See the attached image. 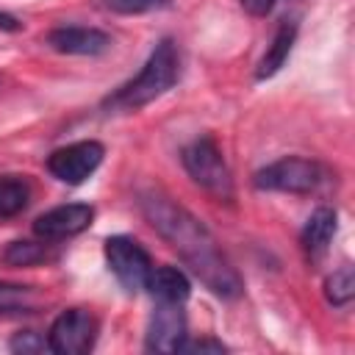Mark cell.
<instances>
[{
	"mask_svg": "<svg viewBox=\"0 0 355 355\" xmlns=\"http://www.w3.org/2000/svg\"><path fill=\"white\" fill-rule=\"evenodd\" d=\"M31 202V186L25 178L6 175L0 178V219H11L22 214Z\"/></svg>",
	"mask_w": 355,
	"mask_h": 355,
	"instance_id": "obj_14",
	"label": "cell"
},
{
	"mask_svg": "<svg viewBox=\"0 0 355 355\" xmlns=\"http://www.w3.org/2000/svg\"><path fill=\"white\" fill-rule=\"evenodd\" d=\"M103 155H105V147L94 139L72 141L47 155V172L67 186H80L103 164Z\"/></svg>",
	"mask_w": 355,
	"mask_h": 355,
	"instance_id": "obj_6",
	"label": "cell"
},
{
	"mask_svg": "<svg viewBox=\"0 0 355 355\" xmlns=\"http://www.w3.org/2000/svg\"><path fill=\"white\" fill-rule=\"evenodd\" d=\"M239 3H241V8H244L247 14H252V17H266V14L275 8L277 0H239Z\"/></svg>",
	"mask_w": 355,
	"mask_h": 355,
	"instance_id": "obj_21",
	"label": "cell"
},
{
	"mask_svg": "<svg viewBox=\"0 0 355 355\" xmlns=\"http://www.w3.org/2000/svg\"><path fill=\"white\" fill-rule=\"evenodd\" d=\"M186 341V313L180 302H158L147 324V349L153 352H180Z\"/></svg>",
	"mask_w": 355,
	"mask_h": 355,
	"instance_id": "obj_9",
	"label": "cell"
},
{
	"mask_svg": "<svg viewBox=\"0 0 355 355\" xmlns=\"http://www.w3.org/2000/svg\"><path fill=\"white\" fill-rule=\"evenodd\" d=\"M139 208L153 230L180 255V261L200 277V283L222 300H236L244 291L239 272L219 250L214 233L183 205L172 202L161 191H141Z\"/></svg>",
	"mask_w": 355,
	"mask_h": 355,
	"instance_id": "obj_1",
	"label": "cell"
},
{
	"mask_svg": "<svg viewBox=\"0 0 355 355\" xmlns=\"http://www.w3.org/2000/svg\"><path fill=\"white\" fill-rule=\"evenodd\" d=\"M180 161L189 172V178L205 189L211 197L216 200H225L230 202L233 200V178H230V169L216 147V141L211 136H197L194 141H189L180 153Z\"/></svg>",
	"mask_w": 355,
	"mask_h": 355,
	"instance_id": "obj_3",
	"label": "cell"
},
{
	"mask_svg": "<svg viewBox=\"0 0 355 355\" xmlns=\"http://www.w3.org/2000/svg\"><path fill=\"white\" fill-rule=\"evenodd\" d=\"M227 347L222 341H214V338H200V341H183L180 344V352H225Z\"/></svg>",
	"mask_w": 355,
	"mask_h": 355,
	"instance_id": "obj_20",
	"label": "cell"
},
{
	"mask_svg": "<svg viewBox=\"0 0 355 355\" xmlns=\"http://www.w3.org/2000/svg\"><path fill=\"white\" fill-rule=\"evenodd\" d=\"M92 219H94V208L89 202H67L39 214L33 222V233L42 241H61L83 233L92 225Z\"/></svg>",
	"mask_w": 355,
	"mask_h": 355,
	"instance_id": "obj_8",
	"label": "cell"
},
{
	"mask_svg": "<svg viewBox=\"0 0 355 355\" xmlns=\"http://www.w3.org/2000/svg\"><path fill=\"white\" fill-rule=\"evenodd\" d=\"M8 347H11V352H44V349H50L47 338L39 336V333H33V330L17 333V336L8 341Z\"/></svg>",
	"mask_w": 355,
	"mask_h": 355,
	"instance_id": "obj_19",
	"label": "cell"
},
{
	"mask_svg": "<svg viewBox=\"0 0 355 355\" xmlns=\"http://www.w3.org/2000/svg\"><path fill=\"white\" fill-rule=\"evenodd\" d=\"M103 6L114 14H147V11L166 8L169 0H103Z\"/></svg>",
	"mask_w": 355,
	"mask_h": 355,
	"instance_id": "obj_18",
	"label": "cell"
},
{
	"mask_svg": "<svg viewBox=\"0 0 355 355\" xmlns=\"http://www.w3.org/2000/svg\"><path fill=\"white\" fill-rule=\"evenodd\" d=\"M0 31L17 33V31H22V22H19L14 14H8V11H0Z\"/></svg>",
	"mask_w": 355,
	"mask_h": 355,
	"instance_id": "obj_22",
	"label": "cell"
},
{
	"mask_svg": "<svg viewBox=\"0 0 355 355\" xmlns=\"http://www.w3.org/2000/svg\"><path fill=\"white\" fill-rule=\"evenodd\" d=\"M36 302L33 286L0 283V313H28Z\"/></svg>",
	"mask_w": 355,
	"mask_h": 355,
	"instance_id": "obj_17",
	"label": "cell"
},
{
	"mask_svg": "<svg viewBox=\"0 0 355 355\" xmlns=\"http://www.w3.org/2000/svg\"><path fill=\"white\" fill-rule=\"evenodd\" d=\"M97 341V319L83 308L61 311L47 333L50 352L55 355H83Z\"/></svg>",
	"mask_w": 355,
	"mask_h": 355,
	"instance_id": "obj_7",
	"label": "cell"
},
{
	"mask_svg": "<svg viewBox=\"0 0 355 355\" xmlns=\"http://www.w3.org/2000/svg\"><path fill=\"white\" fill-rule=\"evenodd\" d=\"M53 252L47 244H36V241H8L3 250H0V261L6 266H36V263H44L50 261Z\"/></svg>",
	"mask_w": 355,
	"mask_h": 355,
	"instance_id": "obj_15",
	"label": "cell"
},
{
	"mask_svg": "<svg viewBox=\"0 0 355 355\" xmlns=\"http://www.w3.org/2000/svg\"><path fill=\"white\" fill-rule=\"evenodd\" d=\"M144 288L158 302H180V305L191 294V283H189L186 272H180L178 266H155V269H150Z\"/></svg>",
	"mask_w": 355,
	"mask_h": 355,
	"instance_id": "obj_12",
	"label": "cell"
},
{
	"mask_svg": "<svg viewBox=\"0 0 355 355\" xmlns=\"http://www.w3.org/2000/svg\"><path fill=\"white\" fill-rule=\"evenodd\" d=\"M352 297H355V272L349 263H344L324 280V300L333 308H344L352 302Z\"/></svg>",
	"mask_w": 355,
	"mask_h": 355,
	"instance_id": "obj_16",
	"label": "cell"
},
{
	"mask_svg": "<svg viewBox=\"0 0 355 355\" xmlns=\"http://www.w3.org/2000/svg\"><path fill=\"white\" fill-rule=\"evenodd\" d=\"M336 227H338V214L330 205H319L308 216V222L300 233V244H302V252L308 255V261H319L327 252V247L336 236Z\"/></svg>",
	"mask_w": 355,
	"mask_h": 355,
	"instance_id": "obj_11",
	"label": "cell"
},
{
	"mask_svg": "<svg viewBox=\"0 0 355 355\" xmlns=\"http://www.w3.org/2000/svg\"><path fill=\"white\" fill-rule=\"evenodd\" d=\"M294 42H297V22H288V19L280 22L277 31H275V36H272V42H269V47H266V53H263L261 61H258L255 78H258V80H266V78L277 75V72L283 69V64L288 61Z\"/></svg>",
	"mask_w": 355,
	"mask_h": 355,
	"instance_id": "obj_13",
	"label": "cell"
},
{
	"mask_svg": "<svg viewBox=\"0 0 355 355\" xmlns=\"http://www.w3.org/2000/svg\"><path fill=\"white\" fill-rule=\"evenodd\" d=\"M47 44L55 53L64 55H103L114 42L100 28H83V25H61L47 33Z\"/></svg>",
	"mask_w": 355,
	"mask_h": 355,
	"instance_id": "obj_10",
	"label": "cell"
},
{
	"mask_svg": "<svg viewBox=\"0 0 355 355\" xmlns=\"http://www.w3.org/2000/svg\"><path fill=\"white\" fill-rule=\"evenodd\" d=\"M324 183V169L300 155H286L280 161L266 164L252 175V186L261 191H283V194H313Z\"/></svg>",
	"mask_w": 355,
	"mask_h": 355,
	"instance_id": "obj_4",
	"label": "cell"
},
{
	"mask_svg": "<svg viewBox=\"0 0 355 355\" xmlns=\"http://www.w3.org/2000/svg\"><path fill=\"white\" fill-rule=\"evenodd\" d=\"M108 269L114 272V277L119 280V286L128 294H136L139 288H144L147 275L153 269V261L147 255V250L130 239V236H108L103 244Z\"/></svg>",
	"mask_w": 355,
	"mask_h": 355,
	"instance_id": "obj_5",
	"label": "cell"
},
{
	"mask_svg": "<svg viewBox=\"0 0 355 355\" xmlns=\"http://www.w3.org/2000/svg\"><path fill=\"white\" fill-rule=\"evenodd\" d=\"M178 75H180V53H178V44L172 39H161L153 47V53L147 55L144 67L136 72V78H130L114 94H108L103 100V108L108 114L139 111V108L150 105L153 100H158L161 94H166L178 83Z\"/></svg>",
	"mask_w": 355,
	"mask_h": 355,
	"instance_id": "obj_2",
	"label": "cell"
}]
</instances>
